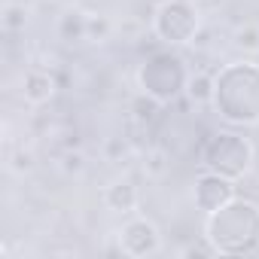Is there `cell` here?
<instances>
[{
    "label": "cell",
    "instance_id": "cell-1",
    "mask_svg": "<svg viewBox=\"0 0 259 259\" xmlns=\"http://www.w3.org/2000/svg\"><path fill=\"white\" fill-rule=\"evenodd\" d=\"M217 116L238 128L259 125V61H229L213 73V101Z\"/></svg>",
    "mask_w": 259,
    "mask_h": 259
},
{
    "label": "cell",
    "instance_id": "cell-2",
    "mask_svg": "<svg viewBox=\"0 0 259 259\" xmlns=\"http://www.w3.org/2000/svg\"><path fill=\"white\" fill-rule=\"evenodd\" d=\"M204 238L217 256H250L259 250V201L247 195L229 198L223 207L204 213Z\"/></svg>",
    "mask_w": 259,
    "mask_h": 259
},
{
    "label": "cell",
    "instance_id": "cell-3",
    "mask_svg": "<svg viewBox=\"0 0 259 259\" xmlns=\"http://www.w3.org/2000/svg\"><path fill=\"white\" fill-rule=\"evenodd\" d=\"M186 82H189V70L186 61L171 49H156L153 55L144 58V64L138 67V89L150 98H156L159 104H174L180 95H186Z\"/></svg>",
    "mask_w": 259,
    "mask_h": 259
},
{
    "label": "cell",
    "instance_id": "cell-4",
    "mask_svg": "<svg viewBox=\"0 0 259 259\" xmlns=\"http://www.w3.org/2000/svg\"><path fill=\"white\" fill-rule=\"evenodd\" d=\"M253 144L238 135V132H217L207 138L204 150H201V168L223 174L229 180H241L250 168H253Z\"/></svg>",
    "mask_w": 259,
    "mask_h": 259
},
{
    "label": "cell",
    "instance_id": "cell-5",
    "mask_svg": "<svg viewBox=\"0 0 259 259\" xmlns=\"http://www.w3.org/2000/svg\"><path fill=\"white\" fill-rule=\"evenodd\" d=\"M201 16L192 0H162L153 13V34L162 46H186L198 37Z\"/></svg>",
    "mask_w": 259,
    "mask_h": 259
},
{
    "label": "cell",
    "instance_id": "cell-6",
    "mask_svg": "<svg viewBox=\"0 0 259 259\" xmlns=\"http://www.w3.org/2000/svg\"><path fill=\"white\" fill-rule=\"evenodd\" d=\"M116 238H119V253L132 256V259H147V256H156L162 250L159 226L141 213H128V220L119 226Z\"/></svg>",
    "mask_w": 259,
    "mask_h": 259
},
{
    "label": "cell",
    "instance_id": "cell-7",
    "mask_svg": "<svg viewBox=\"0 0 259 259\" xmlns=\"http://www.w3.org/2000/svg\"><path fill=\"white\" fill-rule=\"evenodd\" d=\"M235 180L223 177V174H213V171H201L192 183V201L201 213H210L217 207H223L229 198H235Z\"/></svg>",
    "mask_w": 259,
    "mask_h": 259
},
{
    "label": "cell",
    "instance_id": "cell-8",
    "mask_svg": "<svg viewBox=\"0 0 259 259\" xmlns=\"http://www.w3.org/2000/svg\"><path fill=\"white\" fill-rule=\"evenodd\" d=\"M58 92V79L52 76V70L46 67H28L25 76H22V98L31 104V107H43L55 98Z\"/></svg>",
    "mask_w": 259,
    "mask_h": 259
},
{
    "label": "cell",
    "instance_id": "cell-9",
    "mask_svg": "<svg viewBox=\"0 0 259 259\" xmlns=\"http://www.w3.org/2000/svg\"><path fill=\"white\" fill-rule=\"evenodd\" d=\"M138 201H141V195H138V186L132 183V180H113L107 189H104V207L110 210V213H119V217H128V213H135L138 210Z\"/></svg>",
    "mask_w": 259,
    "mask_h": 259
},
{
    "label": "cell",
    "instance_id": "cell-10",
    "mask_svg": "<svg viewBox=\"0 0 259 259\" xmlns=\"http://www.w3.org/2000/svg\"><path fill=\"white\" fill-rule=\"evenodd\" d=\"M55 31H58V40L64 43H82L89 37V16L82 10H64L58 16Z\"/></svg>",
    "mask_w": 259,
    "mask_h": 259
},
{
    "label": "cell",
    "instance_id": "cell-11",
    "mask_svg": "<svg viewBox=\"0 0 259 259\" xmlns=\"http://www.w3.org/2000/svg\"><path fill=\"white\" fill-rule=\"evenodd\" d=\"M186 98L192 104H210L213 101V73L207 70H198V73H189V82H186Z\"/></svg>",
    "mask_w": 259,
    "mask_h": 259
},
{
    "label": "cell",
    "instance_id": "cell-12",
    "mask_svg": "<svg viewBox=\"0 0 259 259\" xmlns=\"http://www.w3.org/2000/svg\"><path fill=\"white\" fill-rule=\"evenodd\" d=\"M232 46L244 55H259V22H244L232 31Z\"/></svg>",
    "mask_w": 259,
    "mask_h": 259
},
{
    "label": "cell",
    "instance_id": "cell-13",
    "mask_svg": "<svg viewBox=\"0 0 259 259\" xmlns=\"http://www.w3.org/2000/svg\"><path fill=\"white\" fill-rule=\"evenodd\" d=\"M0 25H4V31L7 34H19V31H25V25H28V7L25 4H10L4 7V16H0Z\"/></svg>",
    "mask_w": 259,
    "mask_h": 259
},
{
    "label": "cell",
    "instance_id": "cell-14",
    "mask_svg": "<svg viewBox=\"0 0 259 259\" xmlns=\"http://www.w3.org/2000/svg\"><path fill=\"white\" fill-rule=\"evenodd\" d=\"M58 168H61V174H64V177H79V174L85 171V156H82L76 147H70V150H64V153H61Z\"/></svg>",
    "mask_w": 259,
    "mask_h": 259
},
{
    "label": "cell",
    "instance_id": "cell-15",
    "mask_svg": "<svg viewBox=\"0 0 259 259\" xmlns=\"http://www.w3.org/2000/svg\"><path fill=\"white\" fill-rule=\"evenodd\" d=\"M162 107H165V104H159L156 98H150V95H144V92H141V95H138V101L132 104V110H135V119H138V122H153V119H156V113H159Z\"/></svg>",
    "mask_w": 259,
    "mask_h": 259
},
{
    "label": "cell",
    "instance_id": "cell-16",
    "mask_svg": "<svg viewBox=\"0 0 259 259\" xmlns=\"http://www.w3.org/2000/svg\"><path fill=\"white\" fill-rule=\"evenodd\" d=\"M113 34V22L107 16H89V43H104Z\"/></svg>",
    "mask_w": 259,
    "mask_h": 259
},
{
    "label": "cell",
    "instance_id": "cell-17",
    "mask_svg": "<svg viewBox=\"0 0 259 259\" xmlns=\"http://www.w3.org/2000/svg\"><path fill=\"white\" fill-rule=\"evenodd\" d=\"M168 168H171V156H168L165 150H153V153L147 156V165H144V171H147L150 177H162Z\"/></svg>",
    "mask_w": 259,
    "mask_h": 259
},
{
    "label": "cell",
    "instance_id": "cell-18",
    "mask_svg": "<svg viewBox=\"0 0 259 259\" xmlns=\"http://www.w3.org/2000/svg\"><path fill=\"white\" fill-rule=\"evenodd\" d=\"M10 171H16V174L34 171V153H31V150H19V153L10 159Z\"/></svg>",
    "mask_w": 259,
    "mask_h": 259
},
{
    "label": "cell",
    "instance_id": "cell-19",
    "mask_svg": "<svg viewBox=\"0 0 259 259\" xmlns=\"http://www.w3.org/2000/svg\"><path fill=\"white\" fill-rule=\"evenodd\" d=\"M119 156H125V141H122V138H110V141H107V159L116 162Z\"/></svg>",
    "mask_w": 259,
    "mask_h": 259
},
{
    "label": "cell",
    "instance_id": "cell-20",
    "mask_svg": "<svg viewBox=\"0 0 259 259\" xmlns=\"http://www.w3.org/2000/svg\"><path fill=\"white\" fill-rule=\"evenodd\" d=\"M192 4H198V7H201V4H207V0H192Z\"/></svg>",
    "mask_w": 259,
    "mask_h": 259
}]
</instances>
